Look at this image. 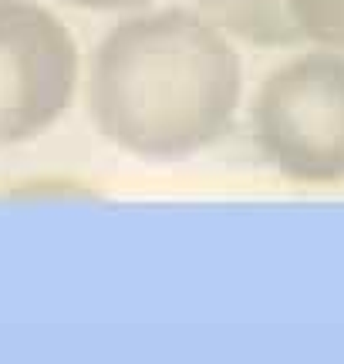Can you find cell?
Instances as JSON below:
<instances>
[{"label":"cell","mask_w":344,"mask_h":364,"mask_svg":"<svg viewBox=\"0 0 344 364\" xmlns=\"http://www.w3.org/2000/svg\"><path fill=\"white\" fill-rule=\"evenodd\" d=\"M75 4H119V0H75Z\"/></svg>","instance_id":"3957f363"},{"label":"cell","mask_w":344,"mask_h":364,"mask_svg":"<svg viewBox=\"0 0 344 364\" xmlns=\"http://www.w3.org/2000/svg\"><path fill=\"white\" fill-rule=\"evenodd\" d=\"M75 88V44L54 14L0 0V145L34 139L65 112Z\"/></svg>","instance_id":"7a4b0ae2"},{"label":"cell","mask_w":344,"mask_h":364,"mask_svg":"<svg viewBox=\"0 0 344 364\" xmlns=\"http://www.w3.org/2000/svg\"><path fill=\"white\" fill-rule=\"evenodd\" d=\"M230 95L226 54L189 21L119 31L95 71V108L122 142L172 152L220 125Z\"/></svg>","instance_id":"6da1fadb"}]
</instances>
